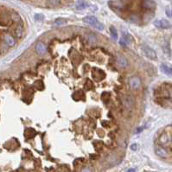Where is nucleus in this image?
<instances>
[{
    "mask_svg": "<svg viewBox=\"0 0 172 172\" xmlns=\"http://www.w3.org/2000/svg\"><path fill=\"white\" fill-rule=\"evenodd\" d=\"M159 144L162 146L169 145L172 141V137L170 133H164L159 137Z\"/></svg>",
    "mask_w": 172,
    "mask_h": 172,
    "instance_id": "nucleus-3",
    "label": "nucleus"
},
{
    "mask_svg": "<svg viewBox=\"0 0 172 172\" xmlns=\"http://www.w3.org/2000/svg\"><path fill=\"white\" fill-rule=\"evenodd\" d=\"M155 152L156 154L160 157V158H166L168 157V151L166 150L165 148H163L162 145H158L155 147Z\"/></svg>",
    "mask_w": 172,
    "mask_h": 172,
    "instance_id": "nucleus-7",
    "label": "nucleus"
},
{
    "mask_svg": "<svg viewBox=\"0 0 172 172\" xmlns=\"http://www.w3.org/2000/svg\"><path fill=\"white\" fill-rule=\"evenodd\" d=\"M87 40H88V42H90V43L96 42V37L93 35H88L87 36Z\"/></svg>",
    "mask_w": 172,
    "mask_h": 172,
    "instance_id": "nucleus-16",
    "label": "nucleus"
},
{
    "mask_svg": "<svg viewBox=\"0 0 172 172\" xmlns=\"http://www.w3.org/2000/svg\"><path fill=\"white\" fill-rule=\"evenodd\" d=\"M166 14L168 15V16L172 17V10H169V9H167V10H166Z\"/></svg>",
    "mask_w": 172,
    "mask_h": 172,
    "instance_id": "nucleus-21",
    "label": "nucleus"
},
{
    "mask_svg": "<svg viewBox=\"0 0 172 172\" xmlns=\"http://www.w3.org/2000/svg\"><path fill=\"white\" fill-rule=\"evenodd\" d=\"M50 1V3L54 4V5H57V4H60V0H49Z\"/></svg>",
    "mask_w": 172,
    "mask_h": 172,
    "instance_id": "nucleus-19",
    "label": "nucleus"
},
{
    "mask_svg": "<svg viewBox=\"0 0 172 172\" xmlns=\"http://www.w3.org/2000/svg\"><path fill=\"white\" fill-rule=\"evenodd\" d=\"M127 172H136V171H135L134 169H129V170L127 171Z\"/></svg>",
    "mask_w": 172,
    "mask_h": 172,
    "instance_id": "nucleus-23",
    "label": "nucleus"
},
{
    "mask_svg": "<svg viewBox=\"0 0 172 172\" xmlns=\"http://www.w3.org/2000/svg\"><path fill=\"white\" fill-rule=\"evenodd\" d=\"M129 43H130V40L128 39V37L125 36L122 37L119 40V44L122 46H127V45H129Z\"/></svg>",
    "mask_w": 172,
    "mask_h": 172,
    "instance_id": "nucleus-13",
    "label": "nucleus"
},
{
    "mask_svg": "<svg viewBox=\"0 0 172 172\" xmlns=\"http://www.w3.org/2000/svg\"><path fill=\"white\" fill-rule=\"evenodd\" d=\"M81 172H91V171H90V170H88V169H84V170H82V171Z\"/></svg>",
    "mask_w": 172,
    "mask_h": 172,
    "instance_id": "nucleus-22",
    "label": "nucleus"
},
{
    "mask_svg": "<svg viewBox=\"0 0 172 172\" xmlns=\"http://www.w3.org/2000/svg\"><path fill=\"white\" fill-rule=\"evenodd\" d=\"M131 150H138V145L137 144H133L131 145Z\"/></svg>",
    "mask_w": 172,
    "mask_h": 172,
    "instance_id": "nucleus-20",
    "label": "nucleus"
},
{
    "mask_svg": "<svg viewBox=\"0 0 172 172\" xmlns=\"http://www.w3.org/2000/svg\"><path fill=\"white\" fill-rule=\"evenodd\" d=\"M87 6V4L85 0H78L75 4V8L79 11L86 9Z\"/></svg>",
    "mask_w": 172,
    "mask_h": 172,
    "instance_id": "nucleus-10",
    "label": "nucleus"
},
{
    "mask_svg": "<svg viewBox=\"0 0 172 172\" xmlns=\"http://www.w3.org/2000/svg\"><path fill=\"white\" fill-rule=\"evenodd\" d=\"M4 39L5 43H6L9 47H13L14 45H15V43H16L15 39H14L11 35H9V34H5L4 37Z\"/></svg>",
    "mask_w": 172,
    "mask_h": 172,
    "instance_id": "nucleus-9",
    "label": "nucleus"
},
{
    "mask_svg": "<svg viewBox=\"0 0 172 172\" xmlns=\"http://www.w3.org/2000/svg\"><path fill=\"white\" fill-rule=\"evenodd\" d=\"M110 32H111V35H112V37L114 40L118 39V32H117V29L114 28L113 26L110 27Z\"/></svg>",
    "mask_w": 172,
    "mask_h": 172,
    "instance_id": "nucleus-14",
    "label": "nucleus"
},
{
    "mask_svg": "<svg viewBox=\"0 0 172 172\" xmlns=\"http://www.w3.org/2000/svg\"><path fill=\"white\" fill-rule=\"evenodd\" d=\"M118 64L120 67H125L128 65L126 58L125 56H123V55H119L118 56Z\"/></svg>",
    "mask_w": 172,
    "mask_h": 172,
    "instance_id": "nucleus-12",
    "label": "nucleus"
},
{
    "mask_svg": "<svg viewBox=\"0 0 172 172\" xmlns=\"http://www.w3.org/2000/svg\"><path fill=\"white\" fill-rule=\"evenodd\" d=\"M129 85L133 89H138L141 86V80L139 79V77L133 76L129 79Z\"/></svg>",
    "mask_w": 172,
    "mask_h": 172,
    "instance_id": "nucleus-6",
    "label": "nucleus"
},
{
    "mask_svg": "<svg viewBox=\"0 0 172 172\" xmlns=\"http://www.w3.org/2000/svg\"><path fill=\"white\" fill-rule=\"evenodd\" d=\"M63 24H64V19H62V18H58L54 21L55 25H62Z\"/></svg>",
    "mask_w": 172,
    "mask_h": 172,
    "instance_id": "nucleus-17",
    "label": "nucleus"
},
{
    "mask_svg": "<svg viewBox=\"0 0 172 172\" xmlns=\"http://www.w3.org/2000/svg\"><path fill=\"white\" fill-rule=\"evenodd\" d=\"M15 32H16V36L17 37H21L22 35H23V27L21 26V25H18V26L16 27Z\"/></svg>",
    "mask_w": 172,
    "mask_h": 172,
    "instance_id": "nucleus-15",
    "label": "nucleus"
},
{
    "mask_svg": "<svg viewBox=\"0 0 172 172\" xmlns=\"http://www.w3.org/2000/svg\"><path fill=\"white\" fill-rule=\"evenodd\" d=\"M143 130V128H138V130H137V133H140L141 131Z\"/></svg>",
    "mask_w": 172,
    "mask_h": 172,
    "instance_id": "nucleus-24",
    "label": "nucleus"
},
{
    "mask_svg": "<svg viewBox=\"0 0 172 172\" xmlns=\"http://www.w3.org/2000/svg\"><path fill=\"white\" fill-rule=\"evenodd\" d=\"M142 51L144 52V54H145V56L147 58L150 59V60H157L158 57H157V53L151 49L150 48L149 46H146V45H143L142 46Z\"/></svg>",
    "mask_w": 172,
    "mask_h": 172,
    "instance_id": "nucleus-2",
    "label": "nucleus"
},
{
    "mask_svg": "<svg viewBox=\"0 0 172 172\" xmlns=\"http://www.w3.org/2000/svg\"><path fill=\"white\" fill-rule=\"evenodd\" d=\"M153 24L158 29H169L170 27L171 26V23L168 21V20H165V19H158V20H155Z\"/></svg>",
    "mask_w": 172,
    "mask_h": 172,
    "instance_id": "nucleus-4",
    "label": "nucleus"
},
{
    "mask_svg": "<svg viewBox=\"0 0 172 172\" xmlns=\"http://www.w3.org/2000/svg\"><path fill=\"white\" fill-rule=\"evenodd\" d=\"M160 67H161V70L163 73H164L165 75H167L169 76H172V67H170L165 64H162Z\"/></svg>",
    "mask_w": 172,
    "mask_h": 172,
    "instance_id": "nucleus-11",
    "label": "nucleus"
},
{
    "mask_svg": "<svg viewBox=\"0 0 172 172\" xmlns=\"http://www.w3.org/2000/svg\"><path fill=\"white\" fill-rule=\"evenodd\" d=\"M83 21H84L86 24H89V25H91V26L94 27V28L97 29L98 30H103V29H104V25H103L101 23H100V22L98 21V19H97L95 16H87L84 17Z\"/></svg>",
    "mask_w": 172,
    "mask_h": 172,
    "instance_id": "nucleus-1",
    "label": "nucleus"
},
{
    "mask_svg": "<svg viewBox=\"0 0 172 172\" xmlns=\"http://www.w3.org/2000/svg\"><path fill=\"white\" fill-rule=\"evenodd\" d=\"M35 18H36V20H37V21H41V20H42V19L44 18V16H43V15L37 14V15L35 16Z\"/></svg>",
    "mask_w": 172,
    "mask_h": 172,
    "instance_id": "nucleus-18",
    "label": "nucleus"
},
{
    "mask_svg": "<svg viewBox=\"0 0 172 172\" xmlns=\"http://www.w3.org/2000/svg\"><path fill=\"white\" fill-rule=\"evenodd\" d=\"M36 52L39 55H42L47 52V48L45 44L42 42H39L36 45Z\"/></svg>",
    "mask_w": 172,
    "mask_h": 172,
    "instance_id": "nucleus-8",
    "label": "nucleus"
},
{
    "mask_svg": "<svg viewBox=\"0 0 172 172\" xmlns=\"http://www.w3.org/2000/svg\"><path fill=\"white\" fill-rule=\"evenodd\" d=\"M122 103L126 109L130 110L133 108V105H134V100L131 95H125L122 99Z\"/></svg>",
    "mask_w": 172,
    "mask_h": 172,
    "instance_id": "nucleus-5",
    "label": "nucleus"
}]
</instances>
